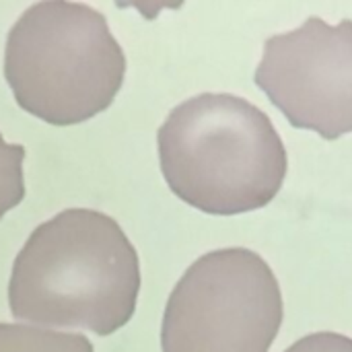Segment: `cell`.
I'll use <instances>...</instances> for the list:
<instances>
[{"label":"cell","mask_w":352,"mask_h":352,"mask_svg":"<svg viewBox=\"0 0 352 352\" xmlns=\"http://www.w3.org/2000/svg\"><path fill=\"white\" fill-rule=\"evenodd\" d=\"M157 146L169 190L204 214L233 217L268 206L289 171L270 118L231 93H202L173 107Z\"/></svg>","instance_id":"7a4b0ae2"},{"label":"cell","mask_w":352,"mask_h":352,"mask_svg":"<svg viewBox=\"0 0 352 352\" xmlns=\"http://www.w3.org/2000/svg\"><path fill=\"white\" fill-rule=\"evenodd\" d=\"M285 318L280 285L262 256L225 248L198 258L171 291L163 352H268Z\"/></svg>","instance_id":"277c9868"},{"label":"cell","mask_w":352,"mask_h":352,"mask_svg":"<svg viewBox=\"0 0 352 352\" xmlns=\"http://www.w3.org/2000/svg\"><path fill=\"white\" fill-rule=\"evenodd\" d=\"M285 352H352V338L334 332H318L297 340Z\"/></svg>","instance_id":"ba28073f"},{"label":"cell","mask_w":352,"mask_h":352,"mask_svg":"<svg viewBox=\"0 0 352 352\" xmlns=\"http://www.w3.org/2000/svg\"><path fill=\"white\" fill-rule=\"evenodd\" d=\"M124 76V50L103 12L89 4H31L6 35L4 78L12 97L52 126H74L105 111Z\"/></svg>","instance_id":"3957f363"},{"label":"cell","mask_w":352,"mask_h":352,"mask_svg":"<svg viewBox=\"0 0 352 352\" xmlns=\"http://www.w3.org/2000/svg\"><path fill=\"white\" fill-rule=\"evenodd\" d=\"M23 161L25 146L14 142L10 144L0 134V221L25 198Z\"/></svg>","instance_id":"52a82bcc"},{"label":"cell","mask_w":352,"mask_h":352,"mask_svg":"<svg viewBox=\"0 0 352 352\" xmlns=\"http://www.w3.org/2000/svg\"><path fill=\"white\" fill-rule=\"evenodd\" d=\"M138 293L140 260L122 227L99 210L66 208L16 254L8 307L21 322L109 336L132 320Z\"/></svg>","instance_id":"6da1fadb"},{"label":"cell","mask_w":352,"mask_h":352,"mask_svg":"<svg viewBox=\"0 0 352 352\" xmlns=\"http://www.w3.org/2000/svg\"><path fill=\"white\" fill-rule=\"evenodd\" d=\"M256 85L291 126L326 140L352 132V21L330 25L309 16L272 35L256 68Z\"/></svg>","instance_id":"5b68a950"},{"label":"cell","mask_w":352,"mask_h":352,"mask_svg":"<svg viewBox=\"0 0 352 352\" xmlns=\"http://www.w3.org/2000/svg\"><path fill=\"white\" fill-rule=\"evenodd\" d=\"M0 352H93V344L82 334L0 322Z\"/></svg>","instance_id":"8992f818"}]
</instances>
